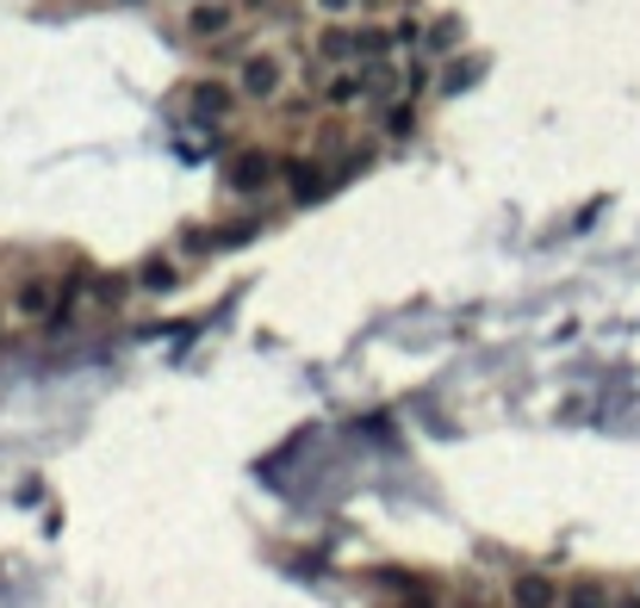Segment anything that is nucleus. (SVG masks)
Returning <instances> with one entry per match:
<instances>
[{"label": "nucleus", "mask_w": 640, "mask_h": 608, "mask_svg": "<svg viewBox=\"0 0 640 608\" xmlns=\"http://www.w3.org/2000/svg\"><path fill=\"white\" fill-rule=\"evenodd\" d=\"M236 94L250 100V106H274L286 94V56L281 50H250L243 63H236Z\"/></svg>", "instance_id": "obj_1"}, {"label": "nucleus", "mask_w": 640, "mask_h": 608, "mask_svg": "<svg viewBox=\"0 0 640 608\" xmlns=\"http://www.w3.org/2000/svg\"><path fill=\"white\" fill-rule=\"evenodd\" d=\"M281 174H286V162L274 156V150H236V156L224 162V187H231L236 199H262Z\"/></svg>", "instance_id": "obj_2"}, {"label": "nucleus", "mask_w": 640, "mask_h": 608, "mask_svg": "<svg viewBox=\"0 0 640 608\" xmlns=\"http://www.w3.org/2000/svg\"><path fill=\"white\" fill-rule=\"evenodd\" d=\"M236 13H243V7H236V0H187V19H181V32L193 38V44H224V38L236 32Z\"/></svg>", "instance_id": "obj_3"}, {"label": "nucleus", "mask_w": 640, "mask_h": 608, "mask_svg": "<svg viewBox=\"0 0 640 608\" xmlns=\"http://www.w3.org/2000/svg\"><path fill=\"white\" fill-rule=\"evenodd\" d=\"M236 106H243L236 81H193V87H187V118H193V125H205V131H219Z\"/></svg>", "instance_id": "obj_4"}, {"label": "nucleus", "mask_w": 640, "mask_h": 608, "mask_svg": "<svg viewBox=\"0 0 640 608\" xmlns=\"http://www.w3.org/2000/svg\"><path fill=\"white\" fill-rule=\"evenodd\" d=\"M281 181H286V193H293L298 205H317L329 187H336V174H329L317 156H286V174H281Z\"/></svg>", "instance_id": "obj_5"}, {"label": "nucleus", "mask_w": 640, "mask_h": 608, "mask_svg": "<svg viewBox=\"0 0 640 608\" xmlns=\"http://www.w3.org/2000/svg\"><path fill=\"white\" fill-rule=\"evenodd\" d=\"M57 298H63V280H19L13 286V317H26V323H50Z\"/></svg>", "instance_id": "obj_6"}, {"label": "nucleus", "mask_w": 640, "mask_h": 608, "mask_svg": "<svg viewBox=\"0 0 640 608\" xmlns=\"http://www.w3.org/2000/svg\"><path fill=\"white\" fill-rule=\"evenodd\" d=\"M355 75H360L367 106H392V100H405V69L392 63V56H386V63H360Z\"/></svg>", "instance_id": "obj_7"}, {"label": "nucleus", "mask_w": 640, "mask_h": 608, "mask_svg": "<svg viewBox=\"0 0 640 608\" xmlns=\"http://www.w3.org/2000/svg\"><path fill=\"white\" fill-rule=\"evenodd\" d=\"M560 584L547 571H516L510 577V608H560Z\"/></svg>", "instance_id": "obj_8"}, {"label": "nucleus", "mask_w": 640, "mask_h": 608, "mask_svg": "<svg viewBox=\"0 0 640 608\" xmlns=\"http://www.w3.org/2000/svg\"><path fill=\"white\" fill-rule=\"evenodd\" d=\"M317 63H329V69H343V63H360V50H355V25H324L317 32Z\"/></svg>", "instance_id": "obj_9"}, {"label": "nucleus", "mask_w": 640, "mask_h": 608, "mask_svg": "<svg viewBox=\"0 0 640 608\" xmlns=\"http://www.w3.org/2000/svg\"><path fill=\"white\" fill-rule=\"evenodd\" d=\"M317 100H324L329 112H355V106H367V94H360V75H355V69H336V75L324 81V94H317Z\"/></svg>", "instance_id": "obj_10"}, {"label": "nucleus", "mask_w": 640, "mask_h": 608, "mask_svg": "<svg viewBox=\"0 0 640 608\" xmlns=\"http://www.w3.org/2000/svg\"><path fill=\"white\" fill-rule=\"evenodd\" d=\"M138 286L143 292H174V286H181V267H174L169 255H150V261L138 267Z\"/></svg>", "instance_id": "obj_11"}, {"label": "nucleus", "mask_w": 640, "mask_h": 608, "mask_svg": "<svg viewBox=\"0 0 640 608\" xmlns=\"http://www.w3.org/2000/svg\"><path fill=\"white\" fill-rule=\"evenodd\" d=\"M460 38H467V25H460L454 13H441L436 25H429V38H423V50H429V56H448V50L460 44Z\"/></svg>", "instance_id": "obj_12"}, {"label": "nucleus", "mask_w": 640, "mask_h": 608, "mask_svg": "<svg viewBox=\"0 0 640 608\" xmlns=\"http://www.w3.org/2000/svg\"><path fill=\"white\" fill-rule=\"evenodd\" d=\"M560 608H609V590L597 584V577H578L572 590L560 596Z\"/></svg>", "instance_id": "obj_13"}, {"label": "nucleus", "mask_w": 640, "mask_h": 608, "mask_svg": "<svg viewBox=\"0 0 640 608\" xmlns=\"http://www.w3.org/2000/svg\"><path fill=\"white\" fill-rule=\"evenodd\" d=\"M125 292H131L125 274H100V280H94V305H100V311H119V305H125Z\"/></svg>", "instance_id": "obj_14"}, {"label": "nucleus", "mask_w": 640, "mask_h": 608, "mask_svg": "<svg viewBox=\"0 0 640 608\" xmlns=\"http://www.w3.org/2000/svg\"><path fill=\"white\" fill-rule=\"evenodd\" d=\"M479 69H485L479 56H467V63H448V69H441V94L454 100L460 87H473V81H479Z\"/></svg>", "instance_id": "obj_15"}, {"label": "nucleus", "mask_w": 640, "mask_h": 608, "mask_svg": "<svg viewBox=\"0 0 640 608\" xmlns=\"http://www.w3.org/2000/svg\"><path fill=\"white\" fill-rule=\"evenodd\" d=\"M417 131V100H392L386 106V137H410Z\"/></svg>", "instance_id": "obj_16"}, {"label": "nucleus", "mask_w": 640, "mask_h": 608, "mask_svg": "<svg viewBox=\"0 0 640 608\" xmlns=\"http://www.w3.org/2000/svg\"><path fill=\"white\" fill-rule=\"evenodd\" d=\"M423 38H429V25H423V19H410V13L392 25V44H398V50H417Z\"/></svg>", "instance_id": "obj_17"}, {"label": "nucleus", "mask_w": 640, "mask_h": 608, "mask_svg": "<svg viewBox=\"0 0 640 608\" xmlns=\"http://www.w3.org/2000/svg\"><path fill=\"white\" fill-rule=\"evenodd\" d=\"M355 7H367V0H317V13H324L329 25H336V19H348Z\"/></svg>", "instance_id": "obj_18"}, {"label": "nucleus", "mask_w": 640, "mask_h": 608, "mask_svg": "<svg viewBox=\"0 0 640 608\" xmlns=\"http://www.w3.org/2000/svg\"><path fill=\"white\" fill-rule=\"evenodd\" d=\"M398 608H436V596H429V590H410V596H405V602H398Z\"/></svg>", "instance_id": "obj_19"}, {"label": "nucleus", "mask_w": 640, "mask_h": 608, "mask_svg": "<svg viewBox=\"0 0 640 608\" xmlns=\"http://www.w3.org/2000/svg\"><path fill=\"white\" fill-rule=\"evenodd\" d=\"M236 7H243V13H267V7H274V0H236Z\"/></svg>", "instance_id": "obj_20"}, {"label": "nucleus", "mask_w": 640, "mask_h": 608, "mask_svg": "<svg viewBox=\"0 0 640 608\" xmlns=\"http://www.w3.org/2000/svg\"><path fill=\"white\" fill-rule=\"evenodd\" d=\"M0 342H7V305H0Z\"/></svg>", "instance_id": "obj_21"}, {"label": "nucleus", "mask_w": 640, "mask_h": 608, "mask_svg": "<svg viewBox=\"0 0 640 608\" xmlns=\"http://www.w3.org/2000/svg\"><path fill=\"white\" fill-rule=\"evenodd\" d=\"M125 7H138V0H125Z\"/></svg>", "instance_id": "obj_22"}]
</instances>
